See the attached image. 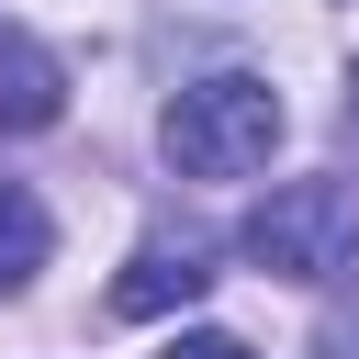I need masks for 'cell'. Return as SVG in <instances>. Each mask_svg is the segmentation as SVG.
Listing matches in <instances>:
<instances>
[{"label":"cell","instance_id":"obj_4","mask_svg":"<svg viewBox=\"0 0 359 359\" xmlns=\"http://www.w3.org/2000/svg\"><path fill=\"white\" fill-rule=\"evenodd\" d=\"M56 112H67V67H56V45L22 34V22H0V135H45Z\"/></svg>","mask_w":359,"mask_h":359},{"label":"cell","instance_id":"obj_1","mask_svg":"<svg viewBox=\"0 0 359 359\" xmlns=\"http://www.w3.org/2000/svg\"><path fill=\"white\" fill-rule=\"evenodd\" d=\"M280 90L258 79V67H213V79H191L168 112H157V146H168V168L180 180H247V168H269V146H280Z\"/></svg>","mask_w":359,"mask_h":359},{"label":"cell","instance_id":"obj_6","mask_svg":"<svg viewBox=\"0 0 359 359\" xmlns=\"http://www.w3.org/2000/svg\"><path fill=\"white\" fill-rule=\"evenodd\" d=\"M314 359H359V292H337V303H325V325H314Z\"/></svg>","mask_w":359,"mask_h":359},{"label":"cell","instance_id":"obj_8","mask_svg":"<svg viewBox=\"0 0 359 359\" xmlns=\"http://www.w3.org/2000/svg\"><path fill=\"white\" fill-rule=\"evenodd\" d=\"M337 135H348V157H359V79H348V101H337Z\"/></svg>","mask_w":359,"mask_h":359},{"label":"cell","instance_id":"obj_2","mask_svg":"<svg viewBox=\"0 0 359 359\" xmlns=\"http://www.w3.org/2000/svg\"><path fill=\"white\" fill-rule=\"evenodd\" d=\"M236 258L247 269H269V280H337L348 258H359V202H348V180H269V202H247V224H236Z\"/></svg>","mask_w":359,"mask_h":359},{"label":"cell","instance_id":"obj_5","mask_svg":"<svg viewBox=\"0 0 359 359\" xmlns=\"http://www.w3.org/2000/svg\"><path fill=\"white\" fill-rule=\"evenodd\" d=\"M56 258V224H45V202L22 191V180H0V303L11 292H34V269Z\"/></svg>","mask_w":359,"mask_h":359},{"label":"cell","instance_id":"obj_7","mask_svg":"<svg viewBox=\"0 0 359 359\" xmlns=\"http://www.w3.org/2000/svg\"><path fill=\"white\" fill-rule=\"evenodd\" d=\"M168 359H258V348H247V337H224V325H191Z\"/></svg>","mask_w":359,"mask_h":359},{"label":"cell","instance_id":"obj_3","mask_svg":"<svg viewBox=\"0 0 359 359\" xmlns=\"http://www.w3.org/2000/svg\"><path fill=\"white\" fill-rule=\"evenodd\" d=\"M213 292V247L202 236H146L123 269H112V314L123 325H146V314H168V303H202Z\"/></svg>","mask_w":359,"mask_h":359}]
</instances>
